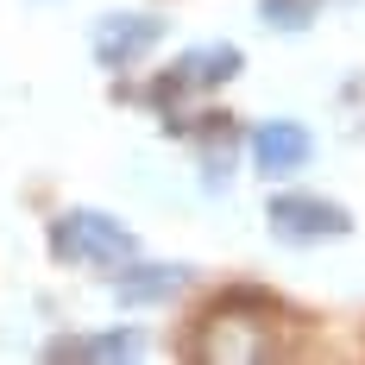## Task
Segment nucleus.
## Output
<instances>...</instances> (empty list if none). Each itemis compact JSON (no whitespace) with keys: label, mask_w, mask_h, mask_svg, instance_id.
<instances>
[{"label":"nucleus","mask_w":365,"mask_h":365,"mask_svg":"<svg viewBox=\"0 0 365 365\" xmlns=\"http://www.w3.org/2000/svg\"><path fill=\"white\" fill-rule=\"evenodd\" d=\"M284 346H290L284 315L258 296H227L195 334V359H208V365H258V359H277Z\"/></svg>","instance_id":"f257e3e1"},{"label":"nucleus","mask_w":365,"mask_h":365,"mask_svg":"<svg viewBox=\"0 0 365 365\" xmlns=\"http://www.w3.org/2000/svg\"><path fill=\"white\" fill-rule=\"evenodd\" d=\"M51 252L63 264H126L133 258V227H120L113 215H95V208H70L51 227Z\"/></svg>","instance_id":"f03ea898"},{"label":"nucleus","mask_w":365,"mask_h":365,"mask_svg":"<svg viewBox=\"0 0 365 365\" xmlns=\"http://www.w3.org/2000/svg\"><path fill=\"white\" fill-rule=\"evenodd\" d=\"M264 220H271V233H277V240H290V246L340 240V233L353 227V215H346V208H334V202H322V195H277V202L264 208Z\"/></svg>","instance_id":"7ed1b4c3"},{"label":"nucleus","mask_w":365,"mask_h":365,"mask_svg":"<svg viewBox=\"0 0 365 365\" xmlns=\"http://www.w3.org/2000/svg\"><path fill=\"white\" fill-rule=\"evenodd\" d=\"M158 38H164V26H158L151 13H113V19L95 26V57H101L108 70H126L133 57H145Z\"/></svg>","instance_id":"20e7f679"},{"label":"nucleus","mask_w":365,"mask_h":365,"mask_svg":"<svg viewBox=\"0 0 365 365\" xmlns=\"http://www.w3.org/2000/svg\"><path fill=\"white\" fill-rule=\"evenodd\" d=\"M315 158V139L296 126V120H264L252 133V164L264 170V177H290V170H302Z\"/></svg>","instance_id":"39448f33"},{"label":"nucleus","mask_w":365,"mask_h":365,"mask_svg":"<svg viewBox=\"0 0 365 365\" xmlns=\"http://www.w3.org/2000/svg\"><path fill=\"white\" fill-rule=\"evenodd\" d=\"M233 70H240V51H233V44L189 51L177 70H170V82H164V101H170V95H182V88H215V82H227Z\"/></svg>","instance_id":"423d86ee"},{"label":"nucleus","mask_w":365,"mask_h":365,"mask_svg":"<svg viewBox=\"0 0 365 365\" xmlns=\"http://www.w3.org/2000/svg\"><path fill=\"white\" fill-rule=\"evenodd\" d=\"M189 284V264H133V271H120L113 277V296L120 302H164V296H177Z\"/></svg>","instance_id":"0eeeda50"},{"label":"nucleus","mask_w":365,"mask_h":365,"mask_svg":"<svg viewBox=\"0 0 365 365\" xmlns=\"http://www.w3.org/2000/svg\"><path fill=\"white\" fill-rule=\"evenodd\" d=\"M139 334L113 328V334H88V340H51V359H139Z\"/></svg>","instance_id":"6e6552de"},{"label":"nucleus","mask_w":365,"mask_h":365,"mask_svg":"<svg viewBox=\"0 0 365 365\" xmlns=\"http://www.w3.org/2000/svg\"><path fill=\"white\" fill-rule=\"evenodd\" d=\"M258 13H264L271 26L296 32V26H309V19H315V0H258Z\"/></svg>","instance_id":"1a4fd4ad"}]
</instances>
